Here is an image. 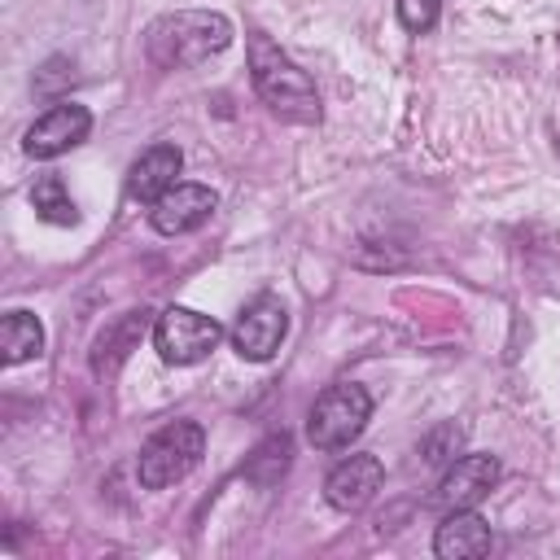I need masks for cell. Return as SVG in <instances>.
I'll use <instances>...</instances> for the list:
<instances>
[{"label": "cell", "mask_w": 560, "mask_h": 560, "mask_svg": "<svg viewBox=\"0 0 560 560\" xmlns=\"http://www.w3.org/2000/svg\"><path fill=\"white\" fill-rule=\"evenodd\" d=\"M284 332H289V306H284L280 293H271V289L254 293V298L241 306L236 324L228 328L232 350H236L241 359H249V363H267V359L280 350Z\"/></svg>", "instance_id": "obj_6"}, {"label": "cell", "mask_w": 560, "mask_h": 560, "mask_svg": "<svg viewBox=\"0 0 560 560\" xmlns=\"http://www.w3.org/2000/svg\"><path fill=\"white\" fill-rule=\"evenodd\" d=\"M368 420H372V394L359 381H337L315 398L306 416V442L315 451H341L368 429Z\"/></svg>", "instance_id": "obj_4"}, {"label": "cell", "mask_w": 560, "mask_h": 560, "mask_svg": "<svg viewBox=\"0 0 560 560\" xmlns=\"http://www.w3.org/2000/svg\"><path fill=\"white\" fill-rule=\"evenodd\" d=\"M438 13H442V0H398V22L416 35L433 31L438 26Z\"/></svg>", "instance_id": "obj_16"}, {"label": "cell", "mask_w": 560, "mask_h": 560, "mask_svg": "<svg viewBox=\"0 0 560 560\" xmlns=\"http://www.w3.org/2000/svg\"><path fill=\"white\" fill-rule=\"evenodd\" d=\"M179 171H184V153L162 140V144L144 149V153L131 162V171H127V197L153 206L162 192H171V188L179 184Z\"/></svg>", "instance_id": "obj_11"}, {"label": "cell", "mask_w": 560, "mask_h": 560, "mask_svg": "<svg viewBox=\"0 0 560 560\" xmlns=\"http://www.w3.org/2000/svg\"><path fill=\"white\" fill-rule=\"evenodd\" d=\"M223 337H228V328L214 315H201L192 306H166L153 319V350L166 363H175V368H188V363L210 359Z\"/></svg>", "instance_id": "obj_5"}, {"label": "cell", "mask_w": 560, "mask_h": 560, "mask_svg": "<svg viewBox=\"0 0 560 560\" xmlns=\"http://www.w3.org/2000/svg\"><path fill=\"white\" fill-rule=\"evenodd\" d=\"M88 131H92V109L79 105V101H57V105H48V109L26 127L22 149H26V158H35V162H52V158L70 153L74 144H83Z\"/></svg>", "instance_id": "obj_7"}, {"label": "cell", "mask_w": 560, "mask_h": 560, "mask_svg": "<svg viewBox=\"0 0 560 560\" xmlns=\"http://www.w3.org/2000/svg\"><path fill=\"white\" fill-rule=\"evenodd\" d=\"M499 481V459L490 451H468V455H455L438 481V503L442 508H477Z\"/></svg>", "instance_id": "obj_8"}, {"label": "cell", "mask_w": 560, "mask_h": 560, "mask_svg": "<svg viewBox=\"0 0 560 560\" xmlns=\"http://www.w3.org/2000/svg\"><path fill=\"white\" fill-rule=\"evenodd\" d=\"M214 206H219L214 188H206V184H175L171 192H162L149 206V223H153L158 236H184V232H197L214 214Z\"/></svg>", "instance_id": "obj_9"}, {"label": "cell", "mask_w": 560, "mask_h": 560, "mask_svg": "<svg viewBox=\"0 0 560 560\" xmlns=\"http://www.w3.org/2000/svg\"><path fill=\"white\" fill-rule=\"evenodd\" d=\"M44 354V324L31 311H4L0 319V359L9 368Z\"/></svg>", "instance_id": "obj_13"}, {"label": "cell", "mask_w": 560, "mask_h": 560, "mask_svg": "<svg viewBox=\"0 0 560 560\" xmlns=\"http://www.w3.org/2000/svg\"><path fill=\"white\" fill-rule=\"evenodd\" d=\"M490 525L477 508H451L433 534V551L442 560H472V556H486L490 551Z\"/></svg>", "instance_id": "obj_12"}, {"label": "cell", "mask_w": 560, "mask_h": 560, "mask_svg": "<svg viewBox=\"0 0 560 560\" xmlns=\"http://www.w3.org/2000/svg\"><path fill=\"white\" fill-rule=\"evenodd\" d=\"M381 481H385L381 459L359 451V455H346V459L324 477V499H328L337 512H359V508H368V503L376 499Z\"/></svg>", "instance_id": "obj_10"}, {"label": "cell", "mask_w": 560, "mask_h": 560, "mask_svg": "<svg viewBox=\"0 0 560 560\" xmlns=\"http://www.w3.org/2000/svg\"><path fill=\"white\" fill-rule=\"evenodd\" d=\"M31 206H35V214H39L44 223H57V228H70V223L79 219V210H74V201H70L61 175H39L35 188H31Z\"/></svg>", "instance_id": "obj_14"}, {"label": "cell", "mask_w": 560, "mask_h": 560, "mask_svg": "<svg viewBox=\"0 0 560 560\" xmlns=\"http://www.w3.org/2000/svg\"><path fill=\"white\" fill-rule=\"evenodd\" d=\"M249 79L254 92L262 96V105L289 122H319V92L311 83V74L262 31H249Z\"/></svg>", "instance_id": "obj_1"}, {"label": "cell", "mask_w": 560, "mask_h": 560, "mask_svg": "<svg viewBox=\"0 0 560 560\" xmlns=\"http://www.w3.org/2000/svg\"><path fill=\"white\" fill-rule=\"evenodd\" d=\"M201 455H206V429L197 420H171L144 438L136 455V477L144 490H166L184 481L201 464Z\"/></svg>", "instance_id": "obj_3"}, {"label": "cell", "mask_w": 560, "mask_h": 560, "mask_svg": "<svg viewBox=\"0 0 560 560\" xmlns=\"http://www.w3.org/2000/svg\"><path fill=\"white\" fill-rule=\"evenodd\" d=\"M149 57L166 70H184V66H201L206 57L223 52L232 44V22L214 9H179V13H162L149 26Z\"/></svg>", "instance_id": "obj_2"}, {"label": "cell", "mask_w": 560, "mask_h": 560, "mask_svg": "<svg viewBox=\"0 0 560 560\" xmlns=\"http://www.w3.org/2000/svg\"><path fill=\"white\" fill-rule=\"evenodd\" d=\"M464 446V424H455V420H446V424H438V429H429L424 438H420V455L429 459V464H451L455 459V451Z\"/></svg>", "instance_id": "obj_15"}]
</instances>
